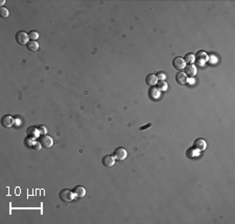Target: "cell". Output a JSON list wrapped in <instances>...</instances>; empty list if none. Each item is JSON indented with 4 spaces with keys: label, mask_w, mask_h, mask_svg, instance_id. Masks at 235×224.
Instances as JSON below:
<instances>
[{
    "label": "cell",
    "mask_w": 235,
    "mask_h": 224,
    "mask_svg": "<svg viewBox=\"0 0 235 224\" xmlns=\"http://www.w3.org/2000/svg\"><path fill=\"white\" fill-rule=\"evenodd\" d=\"M60 199L62 200L63 202L65 203H69L73 200V193L71 192L70 190H68V189H64V190H62L60 192Z\"/></svg>",
    "instance_id": "cell-1"
},
{
    "label": "cell",
    "mask_w": 235,
    "mask_h": 224,
    "mask_svg": "<svg viewBox=\"0 0 235 224\" xmlns=\"http://www.w3.org/2000/svg\"><path fill=\"white\" fill-rule=\"evenodd\" d=\"M127 156H128V152L124 148H122V147L116 148L115 151H114V159H115L116 160H118V162L124 160L125 159H127Z\"/></svg>",
    "instance_id": "cell-2"
},
{
    "label": "cell",
    "mask_w": 235,
    "mask_h": 224,
    "mask_svg": "<svg viewBox=\"0 0 235 224\" xmlns=\"http://www.w3.org/2000/svg\"><path fill=\"white\" fill-rule=\"evenodd\" d=\"M28 33H26L25 31H18L16 33V42L18 43L19 45H27L28 43Z\"/></svg>",
    "instance_id": "cell-3"
},
{
    "label": "cell",
    "mask_w": 235,
    "mask_h": 224,
    "mask_svg": "<svg viewBox=\"0 0 235 224\" xmlns=\"http://www.w3.org/2000/svg\"><path fill=\"white\" fill-rule=\"evenodd\" d=\"M173 65H174V69H177V70H179V71L184 70L186 67V63L184 61V59H182V57H180V56H178L174 59Z\"/></svg>",
    "instance_id": "cell-4"
},
{
    "label": "cell",
    "mask_w": 235,
    "mask_h": 224,
    "mask_svg": "<svg viewBox=\"0 0 235 224\" xmlns=\"http://www.w3.org/2000/svg\"><path fill=\"white\" fill-rule=\"evenodd\" d=\"M39 142L41 143V145L44 148H50L51 146H52V143H53L52 139H51L50 137H48V136H45V134L41 136V138L39 139Z\"/></svg>",
    "instance_id": "cell-5"
},
{
    "label": "cell",
    "mask_w": 235,
    "mask_h": 224,
    "mask_svg": "<svg viewBox=\"0 0 235 224\" xmlns=\"http://www.w3.org/2000/svg\"><path fill=\"white\" fill-rule=\"evenodd\" d=\"M206 147H207V144H206L205 140L201 139V138H199V139H197V140L193 142V148L197 149V151H203V150H205Z\"/></svg>",
    "instance_id": "cell-6"
},
{
    "label": "cell",
    "mask_w": 235,
    "mask_h": 224,
    "mask_svg": "<svg viewBox=\"0 0 235 224\" xmlns=\"http://www.w3.org/2000/svg\"><path fill=\"white\" fill-rule=\"evenodd\" d=\"M1 124L3 127L5 128H10L12 127L13 124H14V119L12 116H10V115H5V116L2 117L1 119Z\"/></svg>",
    "instance_id": "cell-7"
},
{
    "label": "cell",
    "mask_w": 235,
    "mask_h": 224,
    "mask_svg": "<svg viewBox=\"0 0 235 224\" xmlns=\"http://www.w3.org/2000/svg\"><path fill=\"white\" fill-rule=\"evenodd\" d=\"M194 57H196V61L199 65H204L208 59V55L204 51H199V52L197 53V56Z\"/></svg>",
    "instance_id": "cell-8"
},
{
    "label": "cell",
    "mask_w": 235,
    "mask_h": 224,
    "mask_svg": "<svg viewBox=\"0 0 235 224\" xmlns=\"http://www.w3.org/2000/svg\"><path fill=\"white\" fill-rule=\"evenodd\" d=\"M176 80H177V82L179 85H186L187 84V81H188V78H187V75L184 73V72H182V71H180V72H178L177 73V75H176Z\"/></svg>",
    "instance_id": "cell-9"
},
{
    "label": "cell",
    "mask_w": 235,
    "mask_h": 224,
    "mask_svg": "<svg viewBox=\"0 0 235 224\" xmlns=\"http://www.w3.org/2000/svg\"><path fill=\"white\" fill-rule=\"evenodd\" d=\"M114 164H115V159H114V156H105L102 157V165L105 166V167H113Z\"/></svg>",
    "instance_id": "cell-10"
},
{
    "label": "cell",
    "mask_w": 235,
    "mask_h": 224,
    "mask_svg": "<svg viewBox=\"0 0 235 224\" xmlns=\"http://www.w3.org/2000/svg\"><path fill=\"white\" fill-rule=\"evenodd\" d=\"M73 193H74V196L77 197V198L85 197V195H86L85 188H83L82 186H77L73 189Z\"/></svg>",
    "instance_id": "cell-11"
},
{
    "label": "cell",
    "mask_w": 235,
    "mask_h": 224,
    "mask_svg": "<svg viewBox=\"0 0 235 224\" xmlns=\"http://www.w3.org/2000/svg\"><path fill=\"white\" fill-rule=\"evenodd\" d=\"M187 76H190V77H193L194 75L197 74V68L194 65H188L185 67V72H184Z\"/></svg>",
    "instance_id": "cell-12"
},
{
    "label": "cell",
    "mask_w": 235,
    "mask_h": 224,
    "mask_svg": "<svg viewBox=\"0 0 235 224\" xmlns=\"http://www.w3.org/2000/svg\"><path fill=\"white\" fill-rule=\"evenodd\" d=\"M39 129L34 127V126H31L27 129V137L29 138V139H36V138L39 137Z\"/></svg>",
    "instance_id": "cell-13"
},
{
    "label": "cell",
    "mask_w": 235,
    "mask_h": 224,
    "mask_svg": "<svg viewBox=\"0 0 235 224\" xmlns=\"http://www.w3.org/2000/svg\"><path fill=\"white\" fill-rule=\"evenodd\" d=\"M145 81H147V86H150V87H153L158 82V79H157V76L155 75V74H148L147 76V78H145Z\"/></svg>",
    "instance_id": "cell-14"
},
{
    "label": "cell",
    "mask_w": 235,
    "mask_h": 224,
    "mask_svg": "<svg viewBox=\"0 0 235 224\" xmlns=\"http://www.w3.org/2000/svg\"><path fill=\"white\" fill-rule=\"evenodd\" d=\"M27 49L29 51H33V52H35V51H38L39 50V44L37 43L36 41H30L27 43L26 45Z\"/></svg>",
    "instance_id": "cell-15"
},
{
    "label": "cell",
    "mask_w": 235,
    "mask_h": 224,
    "mask_svg": "<svg viewBox=\"0 0 235 224\" xmlns=\"http://www.w3.org/2000/svg\"><path fill=\"white\" fill-rule=\"evenodd\" d=\"M150 95H151V98L158 99L160 97V90L158 88H151L150 90Z\"/></svg>",
    "instance_id": "cell-16"
},
{
    "label": "cell",
    "mask_w": 235,
    "mask_h": 224,
    "mask_svg": "<svg viewBox=\"0 0 235 224\" xmlns=\"http://www.w3.org/2000/svg\"><path fill=\"white\" fill-rule=\"evenodd\" d=\"M197 154H199V151H197V149H194L193 147L190 148L187 151V156L189 157V159H193V157L197 156Z\"/></svg>",
    "instance_id": "cell-17"
},
{
    "label": "cell",
    "mask_w": 235,
    "mask_h": 224,
    "mask_svg": "<svg viewBox=\"0 0 235 224\" xmlns=\"http://www.w3.org/2000/svg\"><path fill=\"white\" fill-rule=\"evenodd\" d=\"M184 61H185V63H188L189 65H191L194 61H196V57H194L192 53H188V54H186Z\"/></svg>",
    "instance_id": "cell-18"
},
{
    "label": "cell",
    "mask_w": 235,
    "mask_h": 224,
    "mask_svg": "<svg viewBox=\"0 0 235 224\" xmlns=\"http://www.w3.org/2000/svg\"><path fill=\"white\" fill-rule=\"evenodd\" d=\"M28 37H29V39L31 40V41H36V40L39 38V34L37 31L31 30V31H29V33H28Z\"/></svg>",
    "instance_id": "cell-19"
},
{
    "label": "cell",
    "mask_w": 235,
    "mask_h": 224,
    "mask_svg": "<svg viewBox=\"0 0 235 224\" xmlns=\"http://www.w3.org/2000/svg\"><path fill=\"white\" fill-rule=\"evenodd\" d=\"M158 87H159V90H162V91H165L166 89H167V84L164 81V80H159L158 81Z\"/></svg>",
    "instance_id": "cell-20"
},
{
    "label": "cell",
    "mask_w": 235,
    "mask_h": 224,
    "mask_svg": "<svg viewBox=\"0 0 235 224\" xmlns=\"http://www.w3.org/2000/svg\"><path fill=\"white\" fill-rule=\"evenodd\" d=\"M8 15H10V13H8V11L7 10V8L5 7L0 8V16H1L2 18H7Z\"/></svg>",
    "instance_id": "cell-21"
},
{
    "label": "cell",
    "mask_w": 235,
    "mask_h": 224,
    "mask_svg": "<svg viewBox=\"0 0 235 224\" xmlns=\"http://www.w3.org/2000/svg\"><path fill=\"white\" fill-rule=\"evenodd\" d=\"M157 79H160V80H164L165 79V74L163 73V72H159L158 74H157Z\"/></svg>",
    "instance_id": "cell-22"
},
{
    "label": "cell",
    "mask_w": 235,
    "mask_h": 224,
    "mask_svg": "<svg viewBox=\"0 0 235 224\" xmlns=\"http://www.w3.org/2000/svg\"><path fill=\"white\" fill-rule=\"evenodd\" d=\"M40 144H41V143L35 142V143L33 144V146H31V148L36 149V150H40V149H41V146H40Z\"/></svg>",
    "instance_id": "cell-23"
},
{
    "label": "cell",
    "mask_w": 235,
    "mask_h": 224,
    "mask_svg": "<svg viewBox=\"0 0 235 224\" xmlns=\"http://www.w3.org/2000/svg\"><path fill=\"white\" fill-rule=\"evenodd\" d=\"M39 129V133H41V134H46L47 133V129H46V127H45V126H40V127L38 128Z\"/></svg>",
    "instance_id": "cell-24"
},
{
    "label": "cell",
    "mask_w": 235,
    "mask_h": 224,
    "mask_svg": "<svg viewBox=\"0 0 235 224\" xmlns=\"http://www.w3.org/2000/svg\"><path fill=\"white\" fill-rule=\"evenodd\" d=\"M150 126H151V124H147V126H144V127H143V126H142V127H140V129H141V130H143V129H144V128H147V127H150Z\"/></svg>",
    "instance_id": "cell-25"
}]
</instances>
